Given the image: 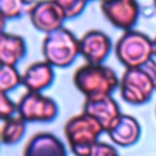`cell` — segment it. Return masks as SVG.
Returning <instances> with one entry per match:
<instances>
[{
    "instance_id": "obj_9",
    "label": "cell",
    "mask_w": 156,
    "mask_h": 156,
    "mask_svg": "<svg viewBox=\"0 0 156 156\" xmlns=\"http://www.w3.org/2000/svg\"><path fill=\"white\" fill-rule=\"evenodd\" d=\"M111 48V38L99 29H90L79 38V52L90 65H102L110 55Z\"/></svg>"
},
{
    "instance_id": "obj_21",
    "label": "cell",
    "mask_w": 156,
    "mask_h": 156,
    "mask_svg": "<svg viewBox=\"0 0 156 156\" xmlns=\"http://www.w3.org/2000/svg\"><path fill=\"white\" fill-rule=\"evenodd\" d=\"M152 52H154V57H156V37L152 39Z\"/></svg>"
},
{
    "instance_id": "obj_17",
    "label": "cell",
    "mask_w": 156,
    "mask_h": 156,
    "mask_svg": "<svg viewBox=\"0 0 156 156\" xmlns=\"http://www.w3.org/2000/svg\"><path fill=\"white\" fill-rule=\"evenodd\" d=\"M27 2L22 0H1L0 1V17L5 20H15L18 18Z\"/></svg>"
},
{
    "instance_id": "obj_19",
    "label": "cell",
    "mask_w": 156,
    "mask_h": 156,
    "mask_svg": "<svg viewBox=\"0 0 156 156\" xmlns=\"http://www.w3.org/2000/svg\"><path fill=\"white\" fill-rule=\"evenodd\" d=\"M15 112H17V104H15L5 93H0V118L6 121L9 118L15 117Z\"/></svg>"
},
{
    "instance_id": "obj_2",
    "label": "cell",
    "mask_w": 156,
    "mask_h": 156,
    "mask_svg": "<svg viewBox=\"0 0 156 156\" xmlns=\"http://www.w3.org/2000/svg\"><path fill=\"white\" fill-rule=\"evenodd\" d=\"M104 132L101 124L83 111L68 118L63 127L68 146L76 156H88Z\"/></svg>"
},
{
    "instance_id": "obj_8",
    "label": "cell",
    "mask_w": 156,
    "mask_h": 156,
    "mask_svg": "<svg viewBox=\"0 0 156 156\" xmlns=\"http://www.w3.org/2000/svg\"><path fill=\"white\" fill-rule=\"evenodd\" d=\"M100 9L105 18L115 27L124 32L133 29L136 24L140 12V6L134 0H113L102 1Z\"/></svg>"
},
{
    "instance_id": "obj_6",
    "label": "cell",
    "mask_w": 156,
    "mask_h": 156,
    "mask_svg": "<svg viewBox=\"0 0 156 156\" xmlns=\"http://www.w3.org/2000/svg\"><path fill=\"white\" fill-rule=\"evenodd\" d=\"M57 113L56 101L41 93L27 91L17 102V115L26 122H50Z\"/></svg>"
},
{
    "instance_id": "obj_3",
    "label": "cell",
    "mask_w": 156,
    "mask_h": 156,
    "mask_svg": "<svg viewBox=\"0 0 156 156\" xmlns=\"http://www.w3.org/2000/svg\"><path fill=\"white\" fill-rule=\"evenodd\" d=\"M44 60L52 67L65 68L73 63L79 52V39L66 27L45 34L41 44Z\"/></svg>"
},
{
    "instance_id": "obj_5",
    "label": "cell",
    "mask_w": 156,
    "mask_h": 156,
    "mask_svg": "<svg viewBox=\"0 0 156 156\" xmlns=\"http://www.w3.org/2000/svg\"><path fill=\"white\" fill-rule=\"evenodd\" d=\"M154 91H156V83L143 66L126 68L119 78V94L128 104H145L151 99Z\"/></svg>"
},
{
    "instance_id": "obj_22",
    "label": "cell",
    "mask_w": 156,
    "mask_h": 156,
    "mask_svg": "<svg viewBox=\"0 0 156 156\" xmlns=\"http://www.w3.org/2000/svg\"><path fill=\"white\" fill-rule=\"evenodd\" d=\"M154 5H155V9H156V1H155V2H154Z\"/></svg>"
},
{
    "instance_id": "obj_20",
    "label": "cell",
    "mask_w": 156,
    "mask_h": 156,
    "mask_svg": "<svg viewBox=\"0 0 156 156\" xmlns=\"http://www.w3.org/2000/svg\"><path fill=\"white\" fill-rule=\"evenodd\" d=\"M88 156H119V155L115 146H112L107 143L98 141L91 147Z\"/></svg>"
},
{
    "instance_id": "obj_7",
    "label": "cell",
    "mask_w": 156,
    "mask_h": 156,
    "mask_svg": "<svg viewBox=\"0 0 156 156\" xmlns=\"http://www.w3.org/2000/svg\"><path fill=\"white\" fill-rule=\"evenodd\" d=\"M28 15L33 27L45 34L62 28L66 21V15L58 0L33 2L28 9Z\"/></svg>"
},
{
    "instance_id": "obj_13",
    "label": "cell",
    "mask_w": 156,
    "mask_h": 156,
    "mask_svg": "<svg viewBox=\"0 0 156 156\" xmlns=\"http://www.w3.org/2000/svg\"><path fill=\"white\" fill-rule=\"evenodd\" d=\"M141 128L136 118L130 115L122 113L118 121L106 132L113 144L122 147L134 145L140 136Z\"/></svg>"
},
{
    "instance_id": "obj_15",
    "label": "cell",
    "mask_w": 156,
    "mask_h": 156,
    "mask_svg": "<svg viewBox=\"0 0 156 156\" xmlns=\"http://www.w3.org/2000/svg\"><path fill=\"white\" fill-rule=\"evenodd\" d=\"M26 121L18 115L2 121L1 124V141L4 145L17 144L26 133Z\"/></svg>"
},
{
    "instance_id": "obj_14",
    "label": "cell",
    "mask_w": 156,
    "mask_h": 156,
    "mask_svg": "<svg viewBox=\"0 0 156 156\" xmlns=\"http://www.w3.org/2000/svg\"><path fill=\"white\" fill-rule=\"evenodd\" d=\"M24 39L13 33L1 32L0 34V62L6 66H16L26 55Z\"/></svg>"
},
{
    "instance_id": "obj_1",
    "label": "cell",
    "mask_w": 156,
    "mask_h": 156,
    "mask_svg": "<svg viewBox=\"0 0 156 156\" xmlns=\"http://www.w3.org/2000/svg\"><path fill=\"white\" fill-rule=\"evenodd\" d=\"M73 83L85 99L107 96L119 88L116 72L105 65H82L73 74Z\"/></svg>"
},
{
    "instance_id": "obj_18",
    "label": "cell",
    "mask_w": 156,
    "mask_h": 156,
    "mask_svg": "<svg viewBox=\"0 0 156 156\" xmlns=\"http://www.w3.org/2000/svg\"><path fill=\"white\" fill-rule=\"evenodd\" d=\"M58 2L63 9L66 20L76 18L77 16H79L88 4L84 0H58Z\"/></svg>"
},
{
    "instance_id": "obj_11",
    "label": "cell",
    "mask_w": 156,
    "mask_h": 156,
    "mask_svg": "<svg viewBox=\"0 0 156 156\" xmlns=\"http://www.w3.org/2000/svg\"><path fill=\"white\" fill-rule=\"evenodd\" d=\"M23 156H67L65 144L52 133L39 132L27 141Z\"/></svg>"
},
{
    "instance_id": "obj_10",
    "label": "cell",
    "mask_w": 156,
    "mask_h": 156,
    "mask_svg": "<svg viewBox=\"0 0 156 156\" xmlns=\"http://www.w3.org/2000/svg\"><path fill=\"white\" fill-rule=\"evenodd\" d=\"M83 112L95 118L101 124L105 133L118 121L122 115L117 101L111 95L85 99L83 104Z\"/></svg>"
},
{
    "instance_id": "obj_16",
    "label": "cell",
    "mask_w": 156,
    "mask_h": 156,
    "mask_svg": "<svg viewBox=\"0 0 156 156\" xmlns=\"http://www.w3.org/2000/svg\"><path fill=\"white\" fill-rule=\"evenodd\" d=\"M22 84V74L16 66H0V91L7 94L9 91Z\"/></svg>"
},
{
    "instance_id": "obj_4",
    "label": "cell",
    "mask_w": 156,
    "mask_h": 156,
    "mask_svg": "<svg viewBox=\"0 0 156 156\" xmlns=\"http://www.w3.org/2000/svg\"><path fill=\"white\" fill-rule=\"evenodd\" d=\"M115 55L126 68L140 67L154 58L152 39L140 30H127L117 39Z\"/></svg>"
},
{
    "instance_id": "obj_12",
    "label": "cell",
    "mask_w": 156,
    "mask_h": 156,
    "mask_svg": "<svg viewBox=\"0 0 156 156\" xmlns=\"http://www.w3.org/2000/svg\"><path fill=\"white\" fill-rule=\"evenodd\" d=\"M55 78L54 67L45 60L35 61L30 63L22 73V85L27 88V91L41 93L49 88Z\"/></svg>"
}]
</instances>
